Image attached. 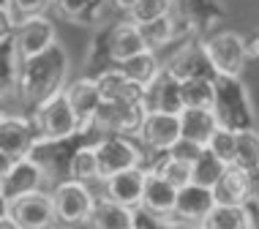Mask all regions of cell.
<instances>
[{
  "label": "cell",
  "mask_w": 259,
  "mask_h": 229,
  "mask_svg": "<svg viewBox=\"0 0 259 229\" xmlns=\"http://www.w3.org/2000/svg\"><path fill=\"white\" fill-rule=\"evenodd\" d=\"M145 112H164V115H180L183 112V96H180V82L169 71H161L158 79L150 87H145L142 96Z\"/></svg>",
  "instance_id": "ffe728a7"
},
{
  "label": "cell",
  "mask_w": 259,
  "mask_h": 229,
  "mask_svg": "<svg viewBox=\"0 0 259 229\" xmlns=\"http://www.w3.org/2000/svg\"><path fill=\"white\" fill-rule=\"evenodd\" d=\"M14 36H17V22L11 19L9 9H6L3 3H0V47L11 44Z\"/></svg>",
  "instance_id": "8d00e7d4"
},
{
  "label": "cell",
  "mask_w": 259,
  "mask_h": 229,
  "mask_svg": "<svg viewBox=\"0 0 259 229\" xmlns=\"http://www.w3.org/2000/svg\"><path fill=\"white\" fill-rule=\"evenodd\" d=\"M38 145L41 136L33 115H6L0 120V153H6L11 161L30 158Z\"/></svg>",
  "instance_id": "52a82bcc"
},
{
  "label": "cell",
  "mask_w": 259,
  "mask_h": 229,
  "mask_svg": "<svg viewBox=\"0 0 259 229\" xmlns=\"http://www.w3.org/2000/svg\"><path fill=\"white\" fill-rule=\"evenodd\" d=\"M0 3H3V0H0Z\"/></svg>",
  "instance_id": "c3c4849f"
},
{
  "label": "cell",
  "mask_w": 259,
  "mask_h": 229,
  "mask_svg": "<svg viewBox=\"0 0 259 229\" xmlns=\"http://www.w3.org/2000/svg\"><path fill=\"white\" fill-rule=\"evenodd\" d=\"M0 229H19V224L11 216H6V218H0Z\"/></svg>",
  "instance_id": "b9f144b4"
},
{
  "label": "cell",
  "mask_w": 259,
  "mask_h": 229,
  "mask_svg": "<svg viewBox=\"0 0 259 229\" xmlns=\"http://www.w3.org/2000/svg\"><path fill=\"white\" fill-rule=\"evenodd\" d=\"M235 166H243L251 175L259 169V131H235Z\"/></svg>",
  "instance_id": "f546056e"
},
{
  "label": "cell",
  "mask_w": 259,
  "mask_h": 229,
  "mask_svg": "<svg viewBox=\"0 0 259 229\" xmlns=\"http://www.w3.org/2000/svg\"><path fill=\"white\" fill-rule=\"evenodd\" d=\"M145 180H148V169H142V166L117 172V175L101 180V186H104L101 197H107L115 205L128 207V210H139L142 194H145Z\"/></svg>",
  "instance_id": "9a60e30c"
},
{
  "label": "cell",
  "mask_w": 259,
  "mask_h": 229,
  "mask_svg": "<svg viewBox=\"0 0 259 229\" xmlns=\"http://www.w3.org/2000/svg\"><path fill=\"white\" fill-rule=\"evenodd\" d=\"M169 17L180 36H205L227 17L221 0H172Z\"/></svg>",
  "instance_id": "277c9868"
},
{
  "label": "cell",
  "mask_w": 259,
  "mask_h": 229,
  "mask_svg": "<svg viewBox=\"0 0 259 229\" xmlns=\"http://www.w3.org/2000/svg\"><path fill=\"white\" fill-rule=\"evenodd\" d=\"M164 71H169L178 82H194V79H210L213 82L215 76V68L207 58V50H205V41H188L183 44L178 52L166 60Z\"/></svg>",
  "instance_id": "9c48e42d"
},
{
  "label": "cell",
  "mask_w": 259,
  "mask_h": 229,
  "mask_svg": "<svg viewBox=\"0 0 259 229\" xmlns=\"http://www.w3.org/2000/svg\"><path fill=\"white\" fill-rule=\"evenodd\" d=\"M139 3V0H112V6H115L117 11H123V14H131V9Z\"/></svg>",
  "instance_id": "ab89813d"
},
{
  "label": "cell",
  "mask_w": 259,
  "mask_h": 229,
  "mask_svg": "<svg viewBox=\"0 0 259 229\" xmlns=\"http://www.w3.org/2000/svg\"><path fill=\"white\" fill-rule=\"evenodd\" d=\"M175 205H178V189H175L172 183H166V180L150 166L148 180H145V194H142V205H139V210H142L148 218L172 221Z\"/></svg>",
  "instance_id": "5bb4252c"
},
{
  "label": "cell",
  "mask_w": 259,
  "mask_h": 229,
  "mask_svg": "<svg viewBox=\"0 0 259 229\" xmlns=\"http://www.w3.org/2000/svg\"><path fill=\"white\" fill-rule=\"evenodd\" d=\"M215 202L219 205H240V207H248L251 199H254V175L243 166H235L229 164L224 169L221 180L215 183Z\"/></svg>",
  "instance_id": "d6986e66"
},
{
  "label": "cell",
  "mask_w": 259,
  "mask_h": 229,
  "mask_svg": "<svg viewBox=\"0 0 259 229\" xmlns=\"http://www.w3.org/2000/svg\"><path fill=\"white\" fill-rule=\"evenodd\" d=\"M180 229H205L202 224H194V226H180Z\"/></svg>",
  "instance_id": "f6af8a7d"
},
{
  "label": "cell",
  "mask_w": 259,
  "mask_h": 229,
  "mask_svg": "<svg viewBox=\"0 0 259 229\" xmlns=\"http://www.w3.org/2000/svg\"><path fill=\"white\" fill-rule=\"evenodd\" d=\"M153 169H156L166 183H172L178 191L194 183V164L183 161V158H178V156H172V153H164V158H161Z\"/></svg>",
  "instance_id": "f1b7e54d"
},
{
  "label": "cell",
  "mask_w": 259,
  "mask_h": 229,
  "mask_svg": "<svg viewBox=\"0 0 259 229\" xmlns=\"http://www.w3.org/2000/svg\"><path fill=\"white\" fill-rule=\"evenodd\" d=\"M6 216H11V199L6 197L3 189H0V218H6Z\"/></svg>",
  "instance_id": "f35d334b"
},
{
  "label": "cell",
  "mask_w": 259,
  "mask_h": 229,
  "mask_svg": "<svg viewBox=\"0 0 259 229\" xmlns=\"http://www.w3.org/2000/svg\"><path fill=\"white\" fill-rule=\"evenodd\" d=\"M33 120H36L41 145H55V142H66L71 136L82 134L79 120H76L71 104H68L66 93L55 96L52 101H47L44 107H38L33 112Z\"/></svg>",
  "instance_id": "3957f363"
},
{
  "label": "cell",
  "mask_w": 259,
  "mask_h": 229,
  "mask_svg": "<svg viewBox=\"0 0 259 229\" xmlns=\"http://www.w3.org/2000/svg\"><path fill=\"white\" fill-rule=\"evenodd\" d=\"M55 0H3V6L9 9L11 19L17 22V27L36 17H47V11L52 9Z\"/></svg>",
  "instance_id": "d6a6232c"
},
{
  "label": "cell",
  "mask_w": 259,
  "mask_h": 229,
  "mask_svg": "<svg viewBox=\"0 0 259 229\" xmlns=\"http://www.w3.org/2000/svg\"><path fill=\"white\" fill-rule=\"evenodd\" d=\"M55 9H58L60 17H66V19H82L85 14L96 6V0H55Z\"/></svg>",
  "instance_id": "d590c367"
},
{
  "label": "cell",
  "mask_w": 259,
  "mask_h": 229,
  "mask_svg": "<svg viewBox=\"0 0 259 229\" xmlns=\"http://www.w3.org/2000/svg\"><path fill=\"white\" fill-rule=\"evenodd\" d=\"M96 82H99L104 101H109V104H142L145 90L139 85H134L120 68H104V71L96 74Z\"/></svg>",
  "instance_id": "7402d4cb"
},
{
  "label": "cell",
  "mask_w": 259,
  "mask_h": 229,
  "mask_svg": "<svg viewBox=\"0 0 259 229\" xmlns=\"http://www.w3.org/2000/svg\"><path fill=\"white\" fill-rule=\"evenodd\" d=\"M52 229H66V226H52Z\"/></svg>",
  "instance_id": "7dc6e473"
},
{
  "label": "cell",
  "mask_w": 259,
  "mask_h": 229,
  "mask_svg": "<svg viewBox=\"0 0 259 229\" xmlns=\"http://www.w3.org/2000/svg\"><path fill=\"white\" fill-rule=\"evenodd\" d=\"M137 27H139V33H142V38H145V47H148L150 52L164 50V47H169L175 38H180L178 25H175L172 17H161V19H156V22L137 25Z\"/></svg>",
  "instance_id": "83f0119b"
},
{
  "label": "cell",
  "mask_w": 259,
  "mask_h": 229,
  "mask_svg": "<svg viewBox=\"0 0 259 229\" xmlns=\"http://www.w3.org/2000/svg\"><path fill=\"white\" fill-rule=\"evenodd\" d=\"M14 55H17V63L22 60H30L36 55L47 52L50 47L58 44V30H55L52 19L47 17H36V19H27L17 27V36H14Z\"/></svg>",
  "instance_id": "8fae6325"
},
{
  "label": "cell",
  "mask_w": 259,
  "mask_h": 229,
  "mask_svg": "<svg viewBox=\"0 0 259 229\" xmlns=\"http://www.w3.org/2000/svg\"><path fill=\"white\" fill-rule=\"evenodd\" d=\"M68 180H76V183H85V186H93L96 180H101L96 145H82V148H76L71 153V158H68Z\"/></svg>",
  "instance_id": "d4e9b609"
},
{
  "label": "cell",
  "mask_w": 259,
  "mask_h": 229,
  "mask_svg": "<svg viewBox=\"0 0 259 229\" xmlns=\"http://www.w3.org/2000/svg\"><path fill=\"white\" fill-rule=\"evenodd\" d=\"M96 194L90 186L76 183V180H60L52 189V202H55V216L63 226H79L88 224L90 213L96 207Z\"/></svg>",
  "instance_id": "5b68a950"
},
{
  "label": "cell",
  "mask_w": 259,
  "mask_h": 229,
  "mask_svg": "<svg viewBox=\"0 0 259 229\" xmlns=\"http://www.w3.org/2000/svg\"><path fill=\"white\" fill-rule=\"evenodd\" d=\"M3 117H6V112H0V120H3Z\"/></svg>",
  "instance_id": "bcb514c9"
},
{
  "label": "cell",
  "mask_w": 259,
  "mask_h": 229,
  "mask_svg": "<svg viewBox=\"0 0 259 229\" xmlns=\"http://www.w3.org/2000/svg\"><path fill=\"white\" fill-rule=\"evenodd\" d=\"M251 205L259 207V169L254 172V199H251Z\"/></svg>",
  "instance_id": "7bdbcfd3"
},
{
  "label": "cell",
  "mask_w": 259,
  "mask_h": 229,
  "mask_svg": "<svg viewBox=\"0 0 259 229\" xmlns=\"http://www.w3.org/2000/svg\"><path fill=\"white\" fill-rule=\"evenodd\" d=\"M96 156H99L101 180L117 175V172L142 166V150L134 145L131 136H115V134L101 136V140L96 142Z\"/></svg>",
  "instance_id": "ba28073f"
},
{
  "label": "cell",
  "mask_w": 259,
  "mask_h": 229,
  "mask_svg": "<svg viewBox=\"0 0 259 229\" xmlns=\"http://www.w3.org/2000/svg\"><path fill=\"white\" fill-rule=\"evenodd\" d=\"M172 11V0H139V3L131 9L128 19L134 25H148V22H156L161 17H169Z\"/></svg>",
  "instance_id": "836d02e7"
},
{
  "label": "cell",
  "mask_w": 259,
  "mask_h": 229,
  "mask_svg": "<svg viewBox=\"0 0 259 229\" xmlns=\"http://www.w3.org/2000/svg\"><path fill=\"white\" fill-rule=\"evenodd\" d=\"M66 99H68V104H71L76 120H79V128L82 131L93 128V120H96V115H99V109L104 104L96 76H79V79L68 82Z\"/></svg>",
  "instance_id": "2e32d148"
},
{
  "label": "cell",
  "mask_w": 259,
  "mask_h": 229,
  "mask_svg": "<svg viewBox=\"0 0 259 229\" xmlns=\"http://www.w3.org/2000/svg\"><path fill=\"white\" fill-rule=\"evenodd\" d=\"M213 115L221 128L229 131H251L256 128L254 104H251L248 87L240 76H215L213 82Z\"/></svg>",
  "instance_id": "7a4b0ae2"
},
{
  "label": "cell",
  "mask_w": 259,
  "mask_h": 229,
  "mask_svg": "<svg viewBox=\"0 0 259 229\" xmlns=\"http://www.w3.org/2000/svg\"><path fill=\"white\" fill-rule=\"evenodd\" d=\"M11 166H14V161L6 153H0V186H3V180L9 177V172H11Z\"/></svg>",
  "instance_id": "74e56055"
},
{
  "label": "cell",
  "mask_w": 259,
  "mask_h": 229,
  "mask_svg": "<svg viewBox=\"0 0 259 229\" xmlns=\"http://www.w3.org/2000/svg\"><path fill=\"white\" fill-rule=\"evenodd\" d=\"M145 120V107L142 104H109L104 101L99 115L93 120V128H99L101 136H128L137 134Z\"/></svg>",
  "instance_id": "7c38bea8"
},
{
  "label": "cell",
  "mask_w": 259,
  "mask_h": 229,
  "mask_svg": "<svg viewBox=\"0 0 259 229\" xmlns=\"http://www.w3.org/2000/svg\"><path fill=\"white\" fill-rule=\"evenodd\" d=\"M68 71H71V58H68L66 47L58 41L47 52H41L30 60H22L17 66V90L14 93L22 99L25 107H30L36 112L38 107H44L55 96L66 93Z\"/></svg>",
  "instance_id": "6da1fadb"
},
{
  "label": "cell",
  "mask_w": 259,
  "mask_h": 229,
  "mask_svg": "<svg viewBox=\"0 0 259 229\" xmlns=\"http://www.w3.org/2000/svg\"><path fill=\"white\" fill-rule=\"evenodd\" d=\"M11 218L19 224V229H52L58 224L55 216L52 191H33L11 202Z\"/></svg>",
  "instance_id": "30bf717a"
},
{
  "label": "cell",
  "mask_w": 259,
  "mask_h": 229,
  "mask_svg": "<svg viewBox=\"0 0 259 229\" xmlns=\"http://www.w3.org/2000/svg\"><path fill=\"white\" fill-rule=\"evenodd\" d=\"M215 131H219V120L213 109H183L180 112V136L186 142L207 148Z\"/></svg>",
  "instance_id": "cb8c5ba5"
},
{
  "label": "cell",
  "mask_w": 259,
  "mask_h": 229,
  "mask_svg": "<svg viewBox=\"0 0 259 229\" xmlns=\"http://www.w3.org/2000/svg\"><path fill=\"white\" fill-rule=\"evenodd\" d=\"M235 140H237L235 131L219 126V131L213 134V140H210V145H207V150L213 153L219 161H224L229 166V164H235Z\"/></svg>",
  "instance_id": "e575fe53"
},
{
  "label": "cell",
  "mask_w": 259,
  "mask_h": 229,
  "mask_svg": "<svg viewBox=\"0 0 259 229\" xmlns=\"http://www.w3.org/2000/svg\"><path fill=\"white\" fill-rule=\"evenodd\" d=\"M207 58L219 76H240L248 63L246 38L235 30H215L205 38Z\"/></svg>",
  "instance_id": "8992f818"
},
{
  "label": "cell",
  "mask_w": 259,
  "mask_h": 229,
  "mask_svg": "<svg viewBox=\"0 0 259 229\" xmlns=\"http://www.w3.org/2000/svg\"><path fill=\"white\" fill-rule=\"evenodd\" d=\"M248 213H251V229H259V207L254 205V210H251V205H248Z\"/></svg>",
  "instance_id": "ee69618b"
},
{
  "label": "cell",
  "mask_w": 259,
  "mask_h": 229,
  "mask_svg": "<svg viewBox=\"0 0 259 229\" xmlns=\"http://www.w3.org/2000/svg\"><path fill=\"white\" fill-rule=\"evenodd\" d=\"M205 229H251V213L248 207L240 205H219L207 213V218L202 221Z\"/></svg>",
  "instance_id": "4316f807"
},
{
  "label": "cell",
  "mask_w": 259,
  "mask_h": 229,
  "mask_svg": "<svg viewBox=\"0 0 259 229\" xmlns=\"http://www.w3.org/2000/svg\"><path fill=\"white\" fill-rule=\"evenodd\" d=\"M215 82V79H213ZM210 79L180 82V96H183V109H213L215 87Z\"/></svg>",
  "instance_id": "4dcf8cb0"
},
{
  "label": "cell",
  "mask_w": 259,
  "mask_h": 229,
  "mask_svg": "<svg viewBox=\"0 0 259 229\" xmlns=\"http://www.w3.org/2000/svg\"><path fill=\"white\" fill-rule=\"evenodd\" d=\"M85 226L88 229H139V221H137V210H128L123 205L109 202L107 197H99Z\"/></svg>",
  "instance_id": "603a6c76"
},
{
  "label": "cell",
  "mask_w": 259,
  "mask_h": 229,
  "mask_svg": "<svg viewBox=\"0 0 259 229\" xmlns=\"http://www.w3.org/2000/svg\"><path fill=\"white\" fill-rule=\"evenodd\" d=\"M139 142L156 153H169L183 136H180V115L145 112V120L137 131Z\"/></svg>",
  "instance_id": "4fadbf2b"
},
{
  "label": "cell",
  "mask_w": 259,
  "mask_h": 229,
  "mask_svg": "<svg viewBox=\"0 0 259 229\" xmlns=\"http://www.w3.org/2000/svg\"><path fill=\"white\" fill-rule=\"evenodd\" d=\"M41 186H44V166H41V161H36V156H30V158H22V161H14L9 177L3 180L0 189L14 202L25 194L41 191Z\"/></svg>",
  "instance_id": "44dd1931"
},
{
  "label": "cell",
  "mask_w": 259,
  "mask_h": 229,
  "mask_svg": "<svg viewBox=\"0 0 259 229\" xmlns=\"http://www.w3.org/2000/svg\"><path fill=\"white\" fill-rule=\"evenodd\" d=\"M224 169H227V164L219 161V158L213 156L207 148L199 153V158L194 161V183L197 186H205V189L213 191L215 189V183L221 180L224 175Z\"/></svg>",
  "instance_id": "1f68e13d"
},
{
  "label": "cell",
  "mask_w": 259,
  "mask_h": 229,
  "mask_svg": "<svg viewBox=\"0 0 259 229\" xmlns=\"http://www.w3.org/2000/svg\"><path fill=\"white\" fill-rule=\"evenodd\" d=\"M120 71L128 76L134 85H139V87H150L153 82L158 79V74L164 71V66H161V60L156 58V52H142V55H137V58H131V60H125L123 66H117Z\"/></svg>",
  "instance_id": "484cf974"
},
{
  "label": "cell",
  "mask_w": 259,
  "mask_h": 229,
  "mask_svg": "<svg viewBox=\"0 0 259 229\" xmlns=\"http://www.w3.org/2000/svg\"><path fill=\"white\" fill-rule=\"evenodd\" d=\"M246 47H248V58H256V55H259V36L256 38H246Z\"/></svg>",
  "instance_id": "60d3db41"
},
{
  "label": "cell",
  "mask_w": 259,
  "mask_h": 229,
  "mask_svg": "<svg viewBox=\"0 0 259 229\" xmlns=\"http://www.w3.org/2000/svg\"><path fill=\"white\" fill-rule=\"evenodd\" d=\"M213 207H215V194L210 189H205V186L191 183V186L178 191V205H175L172 221H180L183 226L202 224Z\"/></svg>",
  "instance_id": "ac0fdd59"
},
{
  "label": "cell",
  "mask_w": 259,
  "mask_h": 229,
  "mask_svg": "<svg viewBox=\"0 0 259 229\" xmlns=\"http://www.w3.org/2000/svg\"><path fill=\"white\" fill-rule=\"evenodd\" d=\"M104 41H107V58L115 66H123L125 60L137 58V55H142V52H148L142 33H139V27L131 22V19L112 25L107 30V36H104Z\"/></svg>",
  "instance_id": "e0dca14e"
}]
</instances>
